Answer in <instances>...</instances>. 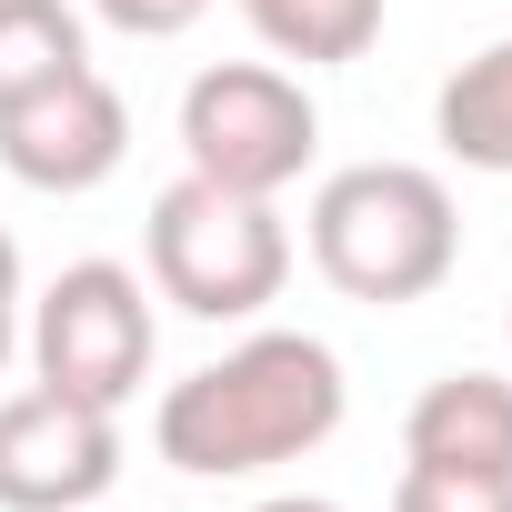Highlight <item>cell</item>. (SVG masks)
I'll return each instance as SVG.
<instances>
[{"label":"cell","mask_w":512,"mask_h":512,"mask_svg":"<svg viewBox=\"0 0 512 512\" xmlns=\"http://www.w3.org/2000/svg\"><path fill=\"white\" fill-rule=\"evenodd\" d=\"M342 352L322 332H251L241 352L181 372L151 412V442L171 472L191 482H231V472H272L302 462L342 432Z\"/></svg>","instance_id":"cell-1"},{"label":"cell","mask_w":512,"mask_h":512,"mask_svg":"<svg viewBox=\"0 0 512 512\" xmlns=\"http://www.w3.org/2000/svg\"><path fill=\"white\" fill-rule=\"evenodd\" d=\"M462 262V211L422 161H352L312 191V272L342 302H422Z\"/></svg>","instance_id":"cell-2"},{"label":"cell","mask_w":512,"mask_h":512,"mask_svg":"<svg viewBox=\"0 0 512 512\" xmlns=\"http://www.w3.org/2000/svg\"><path fill=\"white\" fill-rule=\"evenodd\" d=\"M151 292L181 302L191 322H251L272 312L282 282H292V231L272 201L251 191H221L201 171H181L161 201H151Z\"/></svg>","instance_id":"cell-3"},{"label":"cell","mask_w":512,"mask_h":512,"mask_svg":"<svg viewBox=\"0 0 512 512\" xmlns=\"http://www.w3.org/2000/svg\"><path fill=\"white\" fill-rule=\"evenodd\" d=\"M322 151V111L292 71L272 61H211L191 91H181V161L221 191H251V201H272L312 171Z\"/></svg>","instance_id":"cell-4"},{"label":"cell","mask_w":512,"mask_h":512,"mask_svg":"<svg viewBox=\"0 0 512 512\" xmlns=\"http://www.w3.org/2000/svg\"><path fill=\"white\" fill-rule=\"evenodd\" d=\"M151 342H161L151 292H141V272H121V262H71V272L41 292V312H31V372H41L51 392H71V402H101V412H121V402L141 392Z\"/></svg>","instance_id":"cell-5"},{"label":"cell","mask_w":512,"mask_h":512,"mask_svg":"<svg viewBox=\"0 0 512 512\" xmlns=\"http://www.w3.org/2000/svg\"><path fill=\"white\" fill-rule=\"evenodd\" d=\"M121 482V412L51 382L0 392V512H91Z\"/></svg>","instance_id":"cell-6"},{"label":"cell","mask_w":512,"mask_h":512,"mask_svg":"<svg viewBox=\"0 0 512 512\" xmlns=\"http://www.w3.org/2000/svg\"><path fill=\"white\" fill-rule=\"evenodd\" d=\"M121 151H131V111H121V91L91 61L0 111V161L31 191H101L121 171Z\"/></svg>","instance_id":"cell-7"},{"label":"cell","mask_w":512,"mask_h":512,"mask_svg":"<svg viewBox=\"0 0 512 512\" xmlns=\"http://www.w3.org/2000/svg\"><path fill=\"white\" fill-rule=\"evenodd\" d=\"M402 462L512 472V382H502V372H442V382L402 412Z\"/></svg>","instance_id":"cell-8"},{"label":"cell","mask_w":512,"mask_h":512,"mask_svg":"<svg viewBox=\"0 0 512 512\" xmlns=\"http://www.w3.org/2000/svg\"><path fill=\"white\" fill-rule=\"evenodd\" d=\"M432 131H442V151H452L462 171H512V31L442 81Z\"/></svg>","instance_id":"cell-9"},{"label":"cell","mask_w":512,"mask_h":512,"mask_svg":"<svg viewBox=\"0 0 512 512\" xmlns=\"http://www.w3.org/2000/svg\"><path fill=\"white\" fill-rule=\"evenodd\" d=\"M241 21L262 31L272 61L332 71V61H362L382 41V0H241Z\"/></svg>","instance_id":"cell-10"},{"label":"cell","mask_w":512,"mask_h":512,"mask_svg":"<svg viewBox=\"0 0 512 512\" xmlns=\"http://www.w3.org/2000/svg\"><path fill=\"white\" fill-rule=\"evenodd\" d=\"M81 61H91V41H81L71 0H0V111L31 101V91H51Z\"/></svg>","instance_id":"cell-11"},{"label":"cell","mask_w":512,"mask_h":512,"mask_svg":"<svg viewBox=\"0 0 512 512\" xmlns=\"http://www.w3.org/2000/svg\"><path fill=\"white\" fill-rule=\"evenodd\" d=\"M392 512H512V472H442V462H402Z\"/></svg>","instance_id":"cell-12"},{"label":"cell","mask_w":512,"mask_h":512,"mask_svg":"<svg viewBox=\"0 0 512 512\" xmlns=\"http://www.w3.org/2000/svg\"><path fill=\"white\" fill-rule=\"evenodd\" d=\"M91 11H101L111 31H131V41H181L211 0H91Z\"/></svg>","instance_id":"cell-13"},{"label":"cell","mask_w":512,"mask_h":512,"mask_svg":"<svg viewBox=\"0 0 512 512\" xmlns=\"http://www.w3.org/2000/svg\"><path fill=\"white\" fill-rule=\"evenodd\" d=\"M11 342H21V241L0 231V372H11Z\"/></svg>","instance_id":"cell-14"},{"label":"cell","mask_w":512,"mask_h":512,"mask_svg":"<svg viewBox=\"0 0 512 512\" xmlns=\"http://www.w3.org/2000/svg\"><path fill=\"white\" fill-rule=\"evenodd\" d=\"M251 512H342V502H322V492H272V502H251Z\"/></svg>","instance_id":"cell-15"}]
</instances>
